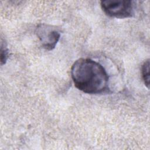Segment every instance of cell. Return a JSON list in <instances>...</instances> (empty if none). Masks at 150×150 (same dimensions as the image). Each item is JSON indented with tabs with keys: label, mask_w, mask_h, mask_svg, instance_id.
I'll use <instances>...</instances> for the list:
<instances>
[{
	"label": "cell",
	"mask_w": 150,
	"mask_h": 150,
	"mask_svg": "<svg viewBox=\"0 0 150 150\" xmlns=\"http://www.w3.org/2000/svg\"><path fill=\"white\" fill-rule=\"evenodd\" d=\"M36 33L42 47L47 50H52L54 49L60 37V33L58 28L45 23L39 24L37 26Z\"/></svg>",
	"instance_id": "3957f363"
},
{
	"label": "cell",
	"mask_w": 150,
	"mask_h": 150,
	"mask_svg": "<svg viewBox=\"0 0 150 150\" xmlns=\"http://www.w3.org/2000/svg\"><path fill=\"white\" fill-rule=\"evenodd\" d=\"M149 60L148 59L146 60L142 64L141 70H142V76L143 80L144 81L145 85L148 88H149Z\"/></svg>",
	"instance_id": "277c9868"
},
{
	"label": "cell",
	"mask_w": 150,
	"mask_h": 150,
	"mask_svg": "<svg viewBox=\"0 0 150 150\" xmlns=\"http://www.w3.org/2000/svg\"><path fill=\"white\" fill-rule=\"evenodd\" d=\"M101 6L104 12L110 17L130 18L134 13V2L132 1H101Z\"/></svg>",
	"instance_id": "7a4b0ae2"
},
{
	"label": "cell",
	"mask_w": 150,
	"mask_h": 150,
	"mask_svg": "<svg viewBox=\"0 0 150 150\" xmlns=\"http://www.w3.org/2000/svg\"><path fill=\"white\" fill-rule=\"evenodd\" d=\"M8 49L6 48V47H4L1 45V64H4L6 63V61L8 57Z\"/></svg>",
	"instance_id": "5b68a950"
},
{
	"label": "cell",
	"mask_w": 150,
	"mask_h": 150,
	"mask_svg": "<svg viewBox=\"0 0 150 150\" xmlns=\"http://www.w3.org/2000/svg\"><path fill=\"white\" fill-rule=\"evenodd\" d=\"M71 76L76 87L85 93L98 94L110 90L109 77L105 69L91 59L77 60L71 67Z\"/></svg>",
	"instance_id": "6da1fadb"
}]
</instances>
